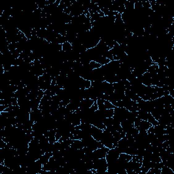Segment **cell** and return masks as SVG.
Here are the masks:
<instances>
[{
    "mask_svg": "<svg viewBox=\"0 0 174 174\" xmlns=\"http://www.w3.org/2000/svg\"><path fill=\"white\" fill-rule=\"evenodd\" d=\"M113 141L114 137L113 135H112V133L107 129H104L103 133H102V135L100 140L101 144H103L105 147H106L109 149H112L113 148Z\"/></svg>",
    "mask_w": 174,
    "mask_h": 174,
    "instance_id": "obj_1",
    "label": "cell"
},
{
    "mask_svg": "<svg viewBox=\"0 0 174 174\" xmlns=\"http://www.w3.org/2000/svg\"><path fill=\"white\" fill-rule=\"evenodd\" d=\"M93 169L97 170V174L108 173V163L105 158L99 159L93 162Z\"/></svg>",
    "mask_w": 174,
    "mask_h": 174,
    "instance_id": "obj_2",
    "label": "cell"
},
{
    "mask_svg": "<svg viewBox=\"0 0 174 174\" xmlns=\"http://www.w3.org/2000/svg\"><path fill=\"white\" fill-rule=\"evenodd\" d=\"M129 110L125 108L115 107L114 109L113 118L115 121L121 122L122 121L127 119L129 114Z\"/></svg>",
    "mask_w": 174,
    "mask_h": 174,
    "instance_id": "obj_3",
    "label": "cell"
},
{
    "mask_svg": "<svg viewBox=\"0 0 174 174\" xmlns=\"http://www.w3.org/2000/svg\"><path fill=\"white\" fill-rule=\"evenodd\" d=\"M53 78L49 74L44 73L42 76H39V87L41 90L46 91L52 83Z\"/></svg>",
    "mask_w": 174,
    "mask_h": 174,
    "instance_id": "obj_4",
    "label": "cell"
},
{
    "mask_svg": "<svg viewBox=\"0 0 174 174\" xmlns=\"http://www.w3.org/2000/svg\"><path fill=\"white\" fill-rule=\"evenodd\" d=\"M121 154V152L119 151L117 147L113 148L112 149L109 150L106 156H105V159H106L108 165L111 164V163L115 162L117 161L118 159L119 158V155Z\"/></svg>",
    "mask_w": 174,
    "mask_h": 174,
    "instance_id": "obj_5",
    "label": "cell"
},
{
    "mask_svg": "<svg viewBox=\"0 0 174 174\" xmlns=\"http://www.w3.org/2000/svg\"><path fill=\"white\" fill-rule=\"evenodd\" d=\"M43 165L41 163L40 160H37L31 163L27 168V173L32 174H40L42 170Z\"/></svg>",
    "mask_w": 174,
    "mask_h": 174,
    "instance_id": "obj_6",
    "label": "cell"
},
{
    "mask_svg": "<svg viewBox=\"0 0 174 174\" xmlns=\"http://www.w3.org/2000/svg\"><path fill=\"white\" fill-rule=\"evenodd\" d=\"M109 150L110 149L106 147H104L102 148H97V150L94 151L93 152V162L99 159L105 158Z\"/></svg>",
    "mask_w": 174,
    "mask_h": 174,
    "instance_id": "obj_7",
    "label": "cell"
},
{
    "mask_svg": "<svg viewBox=\"0 0 174 174\" xmlns=\"http://www.w3.org/2000/svg\"><path fill=\"white\" fill-rule=\"evenodd\" d=\"M97 104L98 105V110H104L108 109H114V105L109 101L105 100L104 99H98L97 100Z\"/></svg>",
    "mask_w": 174,
    "mask_h": 174,
    "instance_id": "obj_8",
    "label": "cell"
},
{
    "mask_svg": "<svg viewBox=\"0 0 174 174\" xmlns=\"http://www.w3.org/2000/svg\"><path fill=\"white\" fill-rule=\"evenodd\" d=\"M138 79L142 82V84L145 85L146 87H150L152 86L151 84V76L150 74L146 71V73H144L142 76H139V77H138Z\"/></svg>",
    "mask_w": 174,
    "mask_h": 174,
    "instance_id": "obj_9",
    "label": "cell"
},
{
    "mask_svg": "<svg viewBox=\"0 0 174 174\" xmlns=\"http://www.w3.org/2000/svg\"><path fill=\"white\" fill-rule=\"evenodd\" d=\"M42 112L40 109H37L36 110L32 111L30 112V120H32L34 122H38L42 118Z\"/></svg>",
    "mask_w": 174,
    "mask_h": 174,
    "instance_id": "obj_10",
    "label": "cell"
},
{
    "mask_svg": "<svg viewBox=\"0 0 174 174\" xmlns=\"http://www.w3.org/2000/svg\"><path fill=\"white\" fill-rule=\"evenodd\" d=\"M103 131L104 130H102V129H100L96 127H95V126H93V125H92V127H91L92 137H93L95 139H96V140L100 142Z\"/></svg>",
    "mask_w": 174,
    "mask_h": 174,
    "instance_id": "obj_11",
    "label": "cell"
},
{
    "mask_svg": "<svg viewBox=\"0 0 174 174\" xmlns=\"http://www.w3.org/2000/svg\"><path fill=\"white\" fill-rule=\"evenodd\" d=\"M125 95H126V96H127L130 98L132 101H136V102H138V103L139 101H141L142 100L141 97H139L138 96L137 93H136L135 91L131 90V88H129V89H125Z\"/></svg>",
    "mask_w": 174,
    "mask_h": 174,
    "instance_id": "obj_12",
    "label": "cell"
},
{
    "mask_svg": "<svg viewBox=\"0 0 174 174\" xmlns=\"http://www.w3.org/2000/svg\"><path fill=\"white\" fill-rule=\"evenodd\" d=\"M121 127L122 130H123L125 133H127L131 130L132 128L134 127V122L130 121L128 119H125V120L122 121L121 122Z\"/></svg>",
    "mask_w": 174,
    "mask_h": 174,
    "instance_id": "obj_13",
    "label": "cell"
},
{
    "mask_svg": "<svg viewBox=\"0 0 174 174\" xmlns=\"http://www.w3.org/2000/svg\"><path fill=\"white\" fill-rule=\"evenodd\" d=\"M95 101L91 99H84L80 103V109L81 110H86V109L90 108L93 105Z\"/></svg>",
    "mask_w": 174,
    "mask_h": 174,
    "instance_id": "obj_14",
    "label": "cell"
},
{
    "mask_svg": "<svg viewBox=\"0 0 174 174\" xmlns=\"http://www.w3.org/2000/svg\"><path fill=\"white\" fill-rule=\"evenodd\" d=\"M165 128L166 127H164V126H162L159 124L156 126H154V131L156 137L158 138L165 134Z\"/></svg>",
    "mask_w": 174,
    "mask_h": 174,
    "instance_id": "obj_15",
    "label": "cell"
},
{
    "mask_svg": "<svg viewBox=\"0 0 174 174\" xmlns=\"http://www.w3.org/2000/svg\"><path fill=\"white\" fill-rule=\"evenodd\" d=\"M152 125L148 121L142 120L137 129L139 132H144V131H147L148 129L151 127H152Z\"/></svg>",
    "mask_w": 174,
    "mask_h": 174,
    "instance_id": "obj_16",
    "label": "cell"
},
{
    "mask_svg": "<svg viewBox=\"0 0 174 174\" xmlns=\"http://www.w3.org/2000/svg\"><path fill=\"white\" fill-rule=\"evenodd\" d=\"M80 101H79L71 100H70V104L67 105L66 108L69 110L74 112V111H76L77 109L80 108Z\"/></svg>",
    "mask_w": 174,
    "mask_h": 174,
    "instance_id": "obj_17",
    "label": "cell"
},
{
    "mask_svg": "<svg viewBox=\"0 0 174 174\" xmlns=\"http://www.w3.org/2000/svg\"><path fill=\"white\" fill-rule=\"evenodd\" d=\"M71 124H72L74 127L79 126L81 124V119L80 115L78 114L76 111L73 112L72 117H71Z\"/></svg>",
    "mask_w": 174,
    "mask_h": 174,
    "instance_id": "obj_18",
    "label": "cell"
},
{
    "mask_svg": "<svg viewBox=\"0 0 174 174\" xmlns=\"http://www.w3.org/2000/svg\"><path fill=\"white\" fill-rule=\"evenodd\" d=\"M51 156H53V152H46V153H44V155L41 156V157L40 158L39 160L41 162V163H42L43 165H46L48 162H49V159Z\"/></svg>",
    "mask_w": 174,
    "mask_h": 174,
    "instance_id": "obj_19",
    "label": "cell"
},
{
    "mask_svg": "<svg viewBox=\"0 0 174 174\" xmlns=\"http://www.w3.org/2000/svg\"><path fill=\"white\" fill-rule=\"evenodd\" d=\"M41 100L39 98L34 99V100H30V105H31V109H32V111L36 110L37 109H39L40 104Z\"/></svg>",
    "mask_w": 174,
    "mask_h": 174,
    "instance_id": "obj_20",
    "label": "cell"
},
{
    "mask_svg": "<svg viewBox=\"0 0 174 174\" xmlns=\"http://www.w3.org/2000/svg\"><path fill=\"white\" fill-rule=\"evenodd\" d=\"M71 146L76 149H82L84 148L82 139H74L73 144Z\"/></svg>",
    "mask_w": 174,
    "mask_h": 174,
    "instance_id": "obj_21",
    "label": "cell"
},
{
    "mask_svg": "<svg viewBox=\"0 0 174 174\" xmlns=\"http://www.w3.org/2000/svg\"><path fill=\"white\" fill-rule=\"evenodd\" d=\"M148 114H149L148 112L144 111V110H139L138 112V117L139 118H140L141 120H142V121H147L148 117Z\"/></svg>",
    "mask_w": 174,
    "mask_h": 174,
    "instance_id": "obj_22",
    "label": "cell"
},
{
    "mask_svg": "<svg viewBox=\"0 0 174 174\" xmlns=\"http://www.w3.org/2000/svg\"><path fill=\"white\" fill-rule=\"evenodd\" d=\"M96 62H97L98 63H100L101 64V66H104V65H105V64H108L110 62V60L108 59L107 57H104V56H100V57H98L97 59H96Z\"/></svg>",
    "mask_w": 174,
    "mask_h": 174,
    "instance_id": "obj_23",
    "label": "cell"
},
{
    "mask_svg": "<svg viewBox=\"0 0 174 174\" xmlns=\"http://www.w3.org/2000/svg\"><path fill=\"white\" fill-rule=\"evenodd\" d=\"M114 109H108V110H101V112H102V114H103L104 117L105 118H110V117H113V116H114Z\"/></svg>",
    "mask_w": 174,
    "mask_h": 174,
    "instance_id": "obj_24",
    "label": "cell"
},
{
    "mask_svg": "<svg viewBox=\"0 0 174 174\" xmlns=\"http://www.w3.org/2000/svg\"><path fill=\"white\" fill-rule=\"evenodd\" d=\"M115 122V120L113 118V117H110V118H106L104 121V125L106 127V128L111 127L114 125Z\"/></svg>",
    "mask_w": 174,
    "mask_h": 174,
    "instance_id": "obj_25",
    "label": "cell"
},
{
    "mask_svg": "<svg viewBox=\"0 0 174 174\" xmlns=\"http://www.w3.org/2000/svg\"><path fill=\"white\" fill-rule=\"evenodd\" d=\"M62 50L65 53H69L72 50V46L70 42H66L62 44Z\"/></svg>",
    "mask_w": 174,
    "mask_h": 174,
    "instance_id": "obj_26",
    "label": "cell"
},
{
    "mask_svg": "<svg viewBox=\"0 0 174 174\" xmlns=\"http://www.w3.org/2000/svg\"><path fill=\"white\" fill-rule=\"evenodd\" d=\"M138 117V112H129L127 119L130 121L134 122L136 118Z\"/></svg>",
    "mask_w": 174,
    "mask_h": 174,
    "instance_id": "obj_27",
    "label": "cell"
},
{
    "mask_svg": "<svg viewBox=\"0 0 174 174\" xmlns=\"http://www.w3.org/2000/svg\"><path fill=\"white\" fill-rule=\"evenodd\" d=\"M174 172L171 168H168L167 166H163L161 169V174H173Z\"/></svg>",
    "mask_w": 174,
    "mask_h": 174,
    "instance_id": "obj_28",
    "label": "cell"
},
{
    "mask_svg": "<svg viewBox=\"0 0 174 174\" xmlns=\"http://www.w3.org/2000/svg\"><path fill=\"white\" fill-rule=\"evenodd\" d=\"M147 121H148L150 123H151L152 126H156V125H159L158 121H156V119L152 117V115L151 113H149V114H148V119H147Z\"/></svg>",
    "mask_w": 174,
    "mask_h": 174,
    "instance_id": "obj_29",
    "label": "cell"
},
{
    "mask_svg": "<svg viewBox=\"0 0 174 174\" xmlns=\"http://www.w3.org/2000/svg\"><path fill=\"white\" fill-rule=\"evenodd\" d=\"M24 62H25V61H24L23 58L19 57V58H17V59H16L15 60L12 66H20Z\"/></svg>",
    "mask_w": 174,
    "mask_h": 174,
    "instance_id": "obj_30",
    "label": "cell"
},
{
    "mask_svg": "<svg viewBox=\"0 0 174 174\" xmlns=\"http://www.w3.org/2000/svg\"><path fill=\"white\" fill-rule=\"evenodd\" d=\"M89 64H90V66L93 70L97 69V68H100L101 67V64L98 63L97 62H96V61H91Z\"/></svg>",
    "mask_w": 174,
    "mask_h": 174,
    "instance_id": "obj_31",
    "label": "cell"
}]
</instances>
